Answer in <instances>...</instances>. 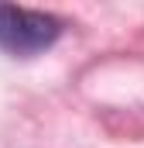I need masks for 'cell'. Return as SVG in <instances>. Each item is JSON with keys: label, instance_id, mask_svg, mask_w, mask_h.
<instances>
[{"label": "cell", "instance_id": "6da1fadb", "mask_svg": "<svg viewBox=\"0 0 144 148\" xmlns=\"http://www.w3.org/2000/svg\"><path fill=\"white\" fill-rule=\"evenodd\" d=\"M58 35H62L58 17L41 14V10H24L10 0H0V48L3 52L28 59V55L52 48Z\"/></svg>", "mask_w": 144, "mask_h": 148}]
</instances>
